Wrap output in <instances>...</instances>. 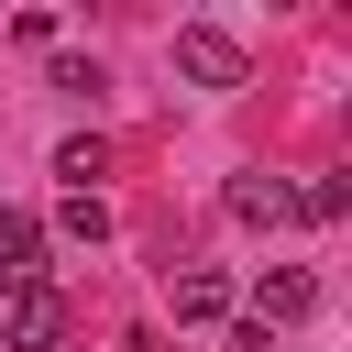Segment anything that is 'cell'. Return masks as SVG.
I'll list each match as a JSON object with an SVG mask.
<instances>
[{"label":"cell","mask_w":352,"mask_h":352,"mask_svg":"<svg viewBox=\"0 0 352 352\" xmlns=\"http://www.w3.org/2000/svg\"><path fill=\"white\" fill-rule=\"evenodd\" d=\"M165 297H176V319H187V330H209V319H231V308H242V286H231L220 264H187Z\"/></svg>","instance_id":"cell-3"},{"label":"cell","mask_w":352,"mask_h":352,"mask_svg":"<svg viewBox=\"0 0 352 352\" xmlns=\"http://www.w3.org/2000/svg\"><path fill=\"white\" fill-rule=\"evenodd\" d=\"M33 275H44V220L0 209V286H33Z\"/></svg>","instance_id":"cell-4"},{"label":"cell","mask_w":352,"mask_h":352,"mask_svg":"<svg viewBox=\"0 0 352 352\" xmlns=\"http://www.w3.org/2000/svg\"><path fill=\"white\" fill-rule=\"evenodd\" d=\"M66 341V297L33 275V286H11V352H55Z\"/></svg>","instance_id":"cell-2"},{"label":"cell","mask_w":352,"mask_h":352,"mask_svg":"<svg viewBox=\"0 0 352 352\" xmlns=\"http://www.w3.org/2000/svg\"><path fill=\"white\" fill-rule=\"evenodd\" d=\"M165 55H176V77H187V88H242V77H253V55H242L220 22H176V44H165Z\"/></svg>","instance_id":"cell-1"},{"label":"cell","mask_w":352,"mask_h":352,"mask_svg":"<svg viewBox=\"0 0 352 352\" xmlns=\"http://www.w3.org/2000/svg\"><path fill=\"white\" fill-rule=\"evenodd\" d=\"M99 165H110V143H99V132H77V143L55 154V176H66V198H88V176H99Z\"/></svg>","instance_id":"cell-7"},{"label":"cell","mask_w":352,"mask_h":352,"mask_svg":"<svg viewBox=\"0 0 352 352\" xmlns=\"http://www.w3.org/2000/svg\"><path fill=\"white\" fill-rule=\"evenodd\" d=\"M55 231H66V242H110V209H99V187H88V198H66V209H55Z\"/></svg>","instance_id":"cell-8"},{"label":"cell","mask_w":352,"mask_h":352,"mask_svg":"<svg viewBox=\"0 0 352 352\" xmlns=\"http://www.w3.org/2000/svg\"><path fill=\"white\" fill-rule=\"evenodd\" d=\"M231 220H242V231H275V220H286V187H275V176H231Z\"/></svg>","instance_id":"cell-6"},{"label":"cell","mask_w":352,"mask_h":352,"mask_svg":"<svg viewBox=\"0 0 352 352\" xmlns=\"http://www.w3.org/2000/svg\"><path fill=\"white\" fill-rule=\"evenodd\" d=\"M308 308H319V275L275 264V275H264V308H253V319H264V330H286V319H308Z\"/></svg>","instance_id":"cell-5"}]
</instances>
